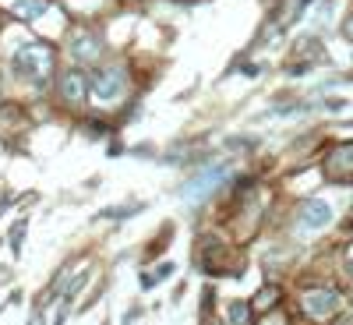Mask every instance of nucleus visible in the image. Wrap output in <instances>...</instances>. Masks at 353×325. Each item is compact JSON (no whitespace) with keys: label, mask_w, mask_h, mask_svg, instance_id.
<instances>
[{"label":"nucleus","mask_w":353,"mask_h":325,"mask_svg":"<svg viewBox=\"0 0 353 325\" xmlns=\"http://www.w3.org/2000/svg\"><path fill=\"white\" fill-rule=\"evenodd\" d=\"M50 68H53V53H50V46L32 43V46H21V50L11 53V71H14L18 78H25V81L43 85L46 75H50Z\"/></svg>","instance_id":"nucleus-1"},{"label":"nucleus","mask_w":353,"mask_h":325,"mask_svg":"<svg viewBox=\"0 0 353 325\" xmlns=\"http://www.w3.org/2000/svg\"><path fill=\"white\" fill-rule=\"evenodd\" d=\"M223 177H226V163H216V166H205L201 173H194L191 181L184 184V191H181V195L188 198V205H198V201H201L205 195H209V191H212V188H216V184L223 181Z\"/></svg>","instance_id":"nucleus-2"},{"label":"nucleus","mask_w":353,"mask_h":325,"mask_svg":"<svg viewBox=\"0 0 353 325\" xmlns=\"http://www.w3.org/2000/svg\"><path fill=\"white\" fill-rule=\"evenodd\" d=\"M124 88H128V78H124L121 68H103V71H96V78H92V96H96L99 103L121 99Z\"/></svg>","instance_id":"nucleus-3"},{"label":"nucleus","mask_w":353,"mask_h":325,"mask_svg":"<svg viewBox=\"0 0 353 325\" xmlns=\"http://www.w3.org/2000/svg\"><path fill=\"white\" fill-rule=\"evenodd\" d=\"M304 311L311 318H332L339 311V293L332 286H318V290H307L304 293Z\"/></svg>","instance_id":"nucleus-4"},{"label":"nucleus","mask_w":353,"mask_h":325,"mask_svg":"<svg viewBox=\"0 0 353 325\" xmlns=\"http://www.w3.org/2000/svg\"><path fill=\"white\" fill-rule=\"evenodd\" d=\"M325 177L336 184H350L353 181V145H336L325 156Z\"/></svg>","instance_id":"nucleus-5"},{"label":"nucleus","mask_w":353,"mask_h":325,"mask_svg":"<svg viewBox=\"0 0 353 325\" xmlns=\"http://www.w3.org/2000/svg\"><path fill=\"white\" fill-rule=\"evenodd\" d=\"M297 223H301V230H321V226H329L332 223V205L329 201H321V198H311V201H304V209L297 213Z\"/></svg>","instance_id":"nucleus-6"},{"label":"nucleus","mask_w":353,"mask_h":325,"mask_svg":"<svg viewBox=\"0 0 353 325\" xmlns=\"http://www.w3.org/2000/svg\"><path fill=\"white\" fill-rule=\"evenodd\" d=\"M61 85H64V99H71V103L85 99V75L81 71H68Z\"/></svg>","instance_id":"nucleus-7"},{"label":"nucleus","mask_w":353,"mask_h":325,"mask_svg":"<svg viewBox=\"0 0 353 325\" xmlns=\"http://www.w3.org/2000/svg\"><path fill=\"white\" fill-rule=\"evenodd\" d=\"M99 50H103L99 36H88V32H81V36L71 43V53H74V57H81V61H88V57H96Z\"/></svg>","instance_id":"nucleus-8"},{"label":"nucleus","mask_w":353,"mask_h":325,"mask_svg":"<svg viewBox=\"0 0 353 325\" xmlns=\"http://www.w3.org/2000/svg\"><path fill=\"white\" fill-rule=\"evenodd\" d=\"M46 0H14V14L25 18V21H32V18H43L46 14Z\"/></svg>","instance_id":"nucleus-9"},{"label":"nucleus","mask_w":353,"mask_h":325,"mask_svg":"<svg viewBox=\"0 0 353 325\" xmlns=\"http://www.w3.org/2000/svg\"><path fill=\"white\" fill-rule=\"evenodd\" d=\"M230 325H251V304L233 301L230 304Z\"/></svg>","instance_id":"nucleus-10"},{"label":"nucleus","mask_w":353,"mask_h":325,"mask_svg":"<svg viewBox=\"0 0 353 325\" xmlns=\"http://www.w3.org/2000/svg\"><path fill=\"white\" fill-rule=\"evenodd\" d=\"M276 301H279V290H276V286H269V290H261V293H258L251 308H272Z\"/></svg>","instance_id":"nucleus-11"},{"label":"nucleus","mask_w":353,"mask_h":325,"mask_svg":"<svg viewBox=\"0 0 353 325\" xmlns=\"http://www.w3.org/2000/svg\"><path fill=\"white\" fill-rule=\"evenodd\" d=\"M21 241H25V219H18V223L11 226V251H14V255L21 251Z\"/></svg>","instance_id":"nucleus-12"},{"label":"nucleus","mask_w":353,"mask_h":325,"mask_svg":"<svg viewBox=\"0 0 353 325\" xmlns=\"http://www.w3.org/2000/svg\"><path fill=\"white\" fill-rule=\"evenodd\" d=\"M170 273H173V265H163V269H156V273H145V276H141V283H145V286H152V283L166 279Z\"/></svg>","instance_id":"nucleus-13"},{"label":"nucleus","mask_w":353,"mask_h":325,"mask_svg":"<svg viewBox=\"0 0 353 325\" xmlns=\"http://www.w3.org/2000/svg\"><path fill=\"white\" fill-rule=\"evenodd\" d=\"M343 32H346V39H353V14L346 18V25H343Z\"/></svg>","instance_id":"nucleus-14"},{"label":"nucleus","mask_w":353,"mask_h":325,"mask_svg":"<svg viewBox=\"0 0 353 325\" xmlns=\"http://www.w3.org/2000/svg\"><path fill=\"white\" fill-rule=\"evenodd\" d=\"M28 325H43V315H39V311H36V315H32V318H28Z\"/></svg>","instance_id":"nucleus-15"},{"label":"nucleus","mask_w":353,"mask_h":325,"mask_svg":"<svg viewBox=\"0 0 353 325\" xmlns=\"http://www.w3.org/2000/svg\"><path fill=\"white\" fill-rule=\"evenodd\" d=\"M336 325H353V322H350V318H343V322H336Z\"/></svg>","instance_id":"nucleus-16"},{"label":"nucleus","mask_w":353,"mask_h":325,"mask_svg":"<svg viewBox=\"0 0 353 325\" xmlns=\"http://www.w3.org/2000/svg\"><path fill=\"white\" fill-rule=\"evenodd\" d=\"M350 273H353V255H350Z\"/></svg>","instance_id":"nucleus-17"},{"label":"nucleus","mask_w":353,"mask_h":325,"mask_svg":"<svg viewBox=\"0 0 353 325\" xmlns=\"http://www.w3.org/2000/svg\"><path fill=\"white\" fill-rule=\"evenodd\" d=\"M269 325H279V322H269Z\"/></svg>","instance_id":"nucleus-18"}]
</instances>
